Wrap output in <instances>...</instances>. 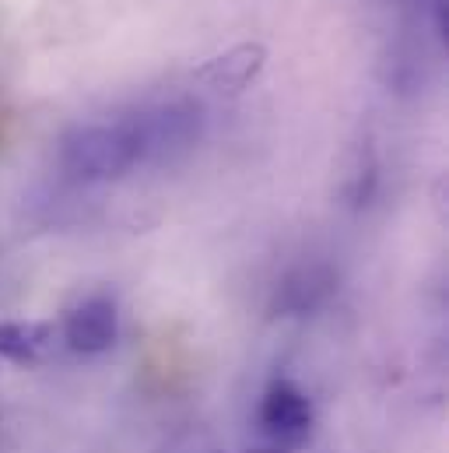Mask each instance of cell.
Returning a JSON list of instances; mask_svg holds the SVG:
<instances>
[{"mask_svg":"<svg viewBox=\"0 0 449 453\" xmlns=\"http://www.w3.org/2000/svg\"><path fill=\"white\" fill-rule=\"evenodd\" d=\"M60 162L74 180L106 183L126 176L133 165L148 162V134L141 113L112 123H81L60 144Z\"/></svg>","mask_w":449,"mask_h":453,"instance_id":"6da1fadb","label":"cell"},{"mask_svg":"<svg viewBox=\"0 0 449 453\" xmlns=\"http://www.w3.org/2000/svg\"><path fill=\"white\" fill-rule=\"evenodd\" d=\"M260 429L267 436V450H302L313 436V401H309V394L288 376L270 380L267 390H263V401H260Z\"/></svg>","mask_w":449,"mask_h":453,"instance_id":"7a4b0ae2","label":"cell"},{"mask_svg":"<svg viewBox=\"0 0 449 453\" xmlns=\"http://www.w3.org/2000/svg\"><path fill=\"white\" fill-rule=\"evenodd\" d=\"M337 292V271L323 260H309L292 267L278 285H274V299H270V313L274 317H306L313 310H320L331 296Z\"/></svg>","mask_w":449,"mask_h":453,"instance_id":"3957f363","label":"cell"},{"mask_svg":"<svg viewBox=\"0 0 449 453\" xmlns=\"http://www.w3.org/2000/svg\"><path fill=\"white\" fill-rule=\"evenodd\" d=\"M119 334V313L110 296H88L81 299L67 320H64V338L81 355H103L110 351Z\"/></svg>","mask_w":449,"mask_h":453,"instance_id":"277c9868","label":"cell"},{"mask_svg":"<svg viewBox=\"0 0 449 453\" xmlns=\"http://www.w3.org/2000/svg\"><path fill=\"white\" fill-rule=\"evenodd\" d=\"M267 64V46L263 42H239L232 50H224L218 57H211L208 64L197 67V81L215 88V92H224V96H239L242 88H249L260 71Z\"/></svg>","mask_w":449,"mask_h":453,"instance_id":"5b68a950","label":"cell"},{"mask_svg":"<svg viewBox=\"0 0 449 453\" xmlns=\"http://www.w3.org/2000/svg\"><path fill=\"white\" fill-rule=\"evenodd\" d=\"M49 348H53V324H42V320L0 324V358H7V362L32 365V362L46 358Z\"/></svg>","mask_w":449,"mask_h":453,"instance_id":"8992f818","label":"cell"},{"mask_svg":"<svg viewBox=\"0 0 449 453\" xmlns=\"http://www.w3.org/2000/svg\"><path fill=\"white\" fill-rule=\"evenodd\" d=\"M253 453H274V450H253Z\"/></svg>","mask_w":449,"mask_h":453,"instance_id":"52a82bcc","label":"cell"}]
</instances>
